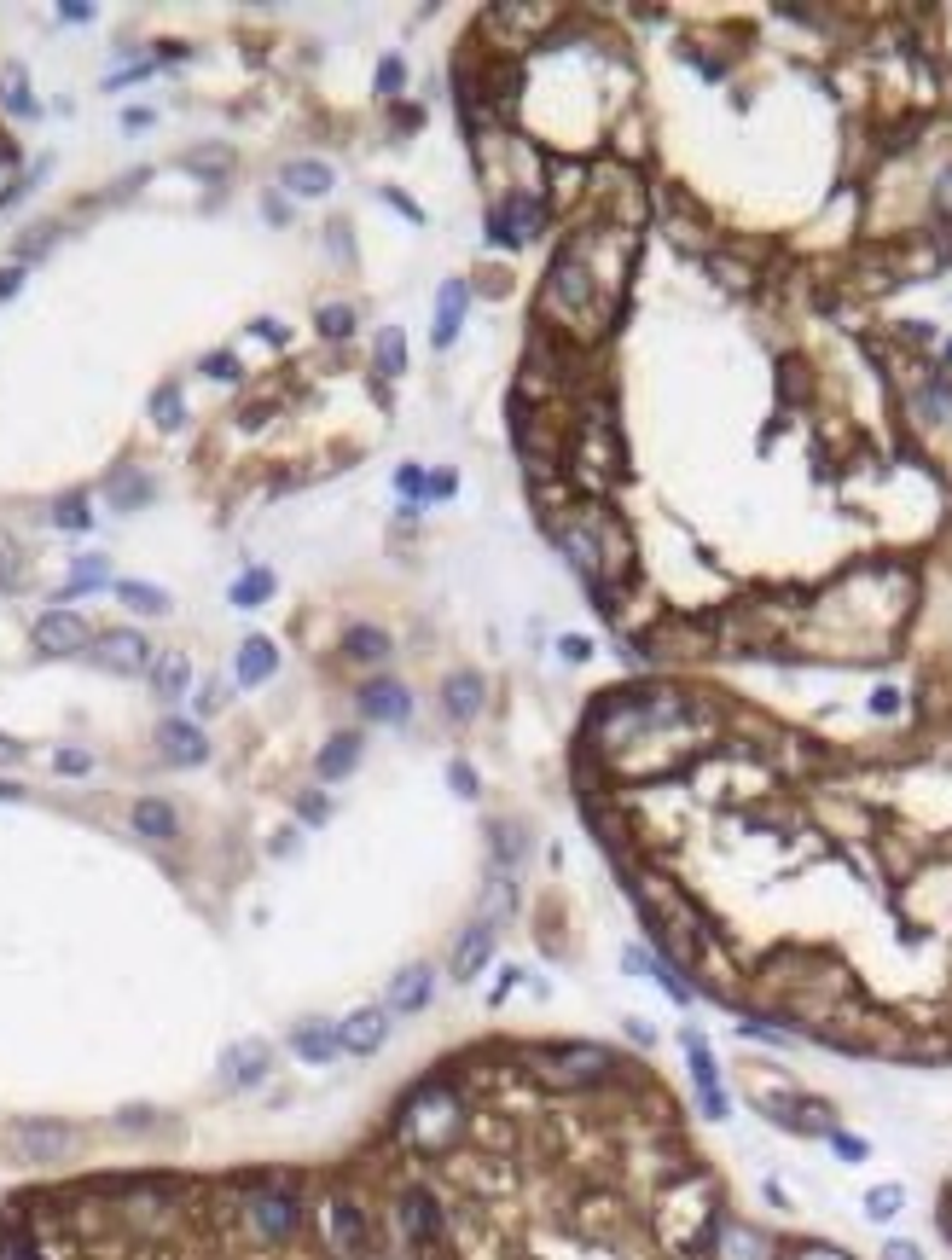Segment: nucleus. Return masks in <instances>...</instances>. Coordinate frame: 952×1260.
Wrapping results in <instances>:
<instances>
[{"label":"nucleus","instance_id":"1","mask_svg":"<svg viewBox=\"0 0 952 1260\" xmlns=\"http://www.w3.org/2000/svg\"><path fill=\"white\" fill-rule=\"evenodd\" d=\"M244 1214H251L256 1238H268V1243L297 1238V1225H303V1214H297V1190H285V1185H256L251 1197H244Z\"/></svg>","mask_w":952,"mask_h":1260},{"label":"nucleus","instance_id":"2","mask_svg":"<svg viewBox=\"0 0 952 1260\" xmlns=\"http://www.w3.org/2000/svg\"><path fill=\"white\" fill-rule=\"evenodd\" d=\"M396 1208H401V1231H407L413 1249H430V1243L442 1238V1208H436V1197L424 1185H407Z\"/></svg>","mask_w":952,"mask_h":1260},{"label":"nucleus","instance_id":"3","mask_svg":"<svg viewBox=\"0 0 952 1260\" xmlns=\"http://www.w3.org/2000/svg\"><path fill=\"white\" fill-rule=\"evenodd\" d=\"M36 645L47 650V657H76V650L93 645V633H88V622H82L76 611H47L36 622Z\"/></svg>","mask_w":952,"mask_h":1260},{"label":"nucleus","instance_id":"4","mask_svg":"<svg viewBox=\"0 0 952 1260\" xmlns=\"http://www.w3.org/2000/svg\"><path fill=\"white\" fill-rule=\"evenodd\" d=\"M93 650H99V663H105L110 674H151V645H145L140 633H128V628L99 633Z\"/></svg>","mask_w":952,"mask_h":1260},{"label":"nucleus","instance_id":"5","mask_svg":"<svg viewBox=\"0 0 952 1260\" xmlns=\"http://www.w3.org/2000/svg\"><path fill=\"white\" fill-rule=\"evenodd\" d=\"M360 715L377 720V726H407L413 720V691L401 680H372L360 691Z\"/></svg>","mask_w":952,"mask_h":1260},{"label":"nucleus","instance_id":"6","mask_svg":"<svg viewBox=\"0 0 952 1260\" xmlns=\"http://www.w3.org/2000/svg\"><path fill=\"white\" fill-rule=\"evenodd\" d=\"M715 1260H773V1243L743 1220H715Z\"/></svg>","mask_w":952,"mask_h":1260},{"label":"nucleus","instance_id":"7","mask_svg":"<svg viewBox=\"0 0 952 1260\" xmlns=\"http://www.w3.org/2000/svg\"><path fill=\"white\" fill-rule=\"evenodd\" d=\"M483 698H488V685H483V674H477V668H459V674H448V680H442V709H448L453 726H465V720L483 715Z\"/></svg>","mask_w":952,"mask_h":1260},{"label":"nucleus","instance_id":"8","mask_svg":"<svg viewBox=\"0 0 952 1260\" xmlns=\"http://www.w3.org/2000/svg\"><path fill=\"white\" fill-rule=\"evenodd\" d=\"M337 1040H343V1051H355V1058H372L377 1045L390 1040V1010H383V1005L355 1010L349 1023H337Z\"/></svg>","mask_w":952,"mask_h":1260},{"label":"nucleus","instance_id":"9","mask_svg":"<svg viewBox=\"0 0 952 1260\" xmlns=\"http://www.w3.org/2000/svg\"><path fill=\"white\" fill-rule=\"evenodd\" d=\"M157 750L169 767H198L203 756H210V744H203V732L192 726V720H163L157 726Z\"/></svg>","mask_w":952,"mask_h":1260},{"label":"nucleus","instance_id":"10","mask_svg":"<svg viewBox=\"0 0 952 1260\" xmlns=\"http://www.w3.org/2000/svg\"><path fill=\"white\" fill-rule=\"evenodd\" d=\"M430 993H436L430 964H407V971L390 982V999H383V1010H396V1017H418V1010L430 1005Z\"/></svg>","mask_w":952,"mask_h":1260},{"label":"nucleus","instance_id":"11","mask_svg":"<svg viewBox=\"0 0 952 1260\" xmlns=\"http://www.w3.org/2000/svg\"><path fill=\"white\" fill-rule=\"evenodd\" d=\"M325 1231H331V1249H337V1255H360V1249H366V1214H360L349 1197H331V1203H325Z\"/></svg>","mask_w":952,"mask_h":1260},{"label":"nucleus","instance_id":"12","mask_svg":"<svg viewBox=\"0 0 952 1260\" xmlns=\"http://www.w3.org/2000/svg\"><path fill=\"white\" fill-rule=\"evenodd\" d=\"M685 1058H691V1075H697V1092H702V1110H709V1121H726L720 1069H715V1058H709V1045H702L697 1034H685Z\"/></svg>","mask_w":952,"mask_h":1260},{"label":"nucleus","instance_id":"13","mask_svg":"<svg viewBox=\"0 0 952 1260\" xmlns=\"http://www.w3.org/2000/svg\"><path fill=\"white\" fill-rule=\"evenodd\" d=\"M488 958H494V924H470L453 947V982H477Z\"/></svg>","mask_w":952,"mask_h":1260},{"label":"nucleus","instance_id":"14","mask_svg":"<svg viewBox=\"0 0 952 1260\" xmlns=\"http://www.w3.org/2000/svg\"><path fill=\"white\" fill-rule=\"evenodd\" d=\"M186 685H192V663H186L180 650H157V657H151V698L180 703L186 698Z\"/></svg>","mask_w":952,"mask_h":1260},{"label":"nucleus","instance_id":"15","mask_svg":"<svg viewBox=\"0 0 952 1260\" xmlns=\"http://www.w3.org/2000/svg\"><path fill=\"white\" fill-rule=\"evenodd\" d=\"M343 1040H337V1028L331 1023H297L290 1028V1058H303V1063H337Z\"/></svg>","mask_w":952,"mask_h":1260},{"label":"nucleus","instance_id":"16","mask_svg":"<svg viewBox=\"0 0 952 1260\" xmlns=\"http://www.w3.org/2000/svg\"><path fill=\"white\" fill-rule=\"evenodd\" d=\"M221 1075H227V1086H262V1075H268V1045L251 1040V1045H233L227 1058H221Z\"/></svg>","mask_w":952,"mask_h":1260},{"label":"nucleus","instance_id":"17","mask_svg":"<svg viewBox=\"0 0 952 1260\" xmlns=\"http://www.w3.org/2000/svg\"><path fill=\"white\" fill-rule=\"evenodd\" d=\"M343 657H349V663H360V668L383 663V657H390V633L372 628V622H355V628L343 633Z\"/></svg>","mask_w":952,"mask_h":1260},{"label":"nucleus","instance_id":"18","mask_svg":"<svg viewBox=\"0 0 952 1260\" xmlns=\"http://www.w3.org/2000/svg\"><path fill=\"white\" fill-rule=\"evenodd\" d=\"M285 186L290 192H303V198H325V192L337 186V175H331L320 158H290L285 163Z\"/></svg>","mask_w":952,"mask_h":1260},{"label":"nucleus","instance_id":"19","mask_svg":"<svg viewBox=\"0 0 952 1260\" xmlns=\"http://www.w3.org/2000/svg\"><path fill=\"white\" fill-rule=\"evenodd\" d=\"M465 308H470V290L459 285V279H453V285H442V303H436V349H448V343L459 338Z\"/></svg>","mask_w":952,"mask_h":1260},{"label":"nucleus","instance_id":"20","mask_svg":"<svg viewBox=\"0 0 952 1260\" xmlns=\"http://www.w3.org/2000/svg\"><path fill=\"white\" fill-rule=\"evenodd\" d=\"M273 668H279V657H273V639L251 633V639L238 645V685H262Z\"/></svg>","mask_w":952,"mask_h":1260},{"label":"nucleus","instance_id":"21","mask_svg":"<svg viewBox=\"0 0 952 1260\" xmlns=\"http://www.w3.org/2000/svg\"><path fill=\"white\" fill-rule=\"evenodd\" d=\"M360 767V732H337L320 750V778H349Z\"/></svg>","mask_w":952,"mask_h":1260},{"label":"nucleus","instance_id":"22","mask_svg":"<svg viewBox=\"0 0 952 1260\" xmlns=\"http://www.w3.org/2000/svg\"><path fill=\"white\" fill-rule=\"evenodd\" d=\"M552 1063L563 1069V1080H587L581 1069H593V1075H604V1069H610V1058H604L598 1045H557Z\"/></svg>","mask_w":952,"mask_h":1260},{"label":"nucleus","instance_id":"23","mask_svg":"<svg viewBox=\"0 0 952 1260\" xmlns=\"http://www.w3.org/2000/svg\"><path fill=\"white\" fill-rule=\"evenodd\" d=\"M134 830H140V837H157V843H169L180 825H175V813L163 808L157 796H145V802H134Z\"/></svg>","mask_w":952,"mask_h":1260},{"label":"nucleus","instance_id":"24","mask_svg":"<svg viewBox=\"0 0 952 1260\" xmlns=\"http://www.w3.org/2000/svg\"><path fill=\"white\" fill-rule=\"evenodd\" d=\"M117 598L140 616H169V593H163V587H145V581H117Z\"/></svg>","mask_w":952,"mask_h":1260},{"label":"nucleus","instance_id":"25","mask_svg":"<svg viewBox=\"0 0 952 1260\" xmlns=\"http://www.w3.org/2000/svg\"><path fill=\"white\" fill-rule=\"evenodd\" d=\"M117 511H134V505H145L151 500V477H140V470H123L117 483H110V494H105Z\"/></svg>","mask_w":952,"mask_h":1260},{"label":"nucleus","instance_id":"26","mask_svg":"<svg viewBox=\"0 0 952 1260\" xmlns=\"http://www.w3.org/2000/svg\"><path fill=\"white\" fill-rule=\"evenodd\" d=\"M64 1144H71V1138L58 1133V1127H24L18 1133V1151L30 1156V1162H47V1156H58Z\"/></svg>","mask_w":952,"mask_h":1260},{"label":"nucleus","instance_id":"27","mask_svg":"<svg viewBox=\"0 0 952 1260\" xmlns=\"http://www.w3.org/2000/svg\"><path fill=\"white\" fill-rule=\"evenodd\" d=\"M268 598H273V576H268V570H251V576L233 581V604H238V611H256V604H268Z\"/></svg>","mask_w":952,"mask_h":1260},{"label":"nucleus","instance_id":"28","mask_svg":"<svg viewBox=\"0 0 952 1260\" xmlns=\"http://www.w3.org/2000/svg\"><path fill=\"white\" fill-rule=\"evenodd\" d=\"M377 372H390V378H401V372H407V338H401L396 325L377 338Z\"/></svg>","mask_w":952,"mask_h":1260},{"label":"nucleus","instance_id":"29","mask_svg":"<svg viewBox=\"0 0 952 1260\" xmlns=\"http://www.w3.org/2000/svg\"><path fill=\"white\" fill-rule=\"evenodd\" d=\"M900 1208H906V1185H877V1190H865V1214H871V1220H895Z\"/></svg>","mask_w":952,"mask_h":1260},{"label":"nucleus","instance_id":"30","mask_svg":"<svg viewBox=\"0 0 952 1260\" xmlns=\"http://www.w3.org/2000/svg\"><path fill=\"white\" fill-rule=\"evenodd\" d=\"M105 576H110V564H105V558H76V570H71V587H64V598L88 593V587H105Z\"/></svg>","mask_w":952,"mask_h":1260},{"label":"nucleus","instance_id":"31","mask_svg":"<svg viewBox=\"0 0 952 1260\" xmlns=\"http://www.w3.org/2000/svg\"><path fill=\"white\" fill-rule=\"evenodd\" d=\"M151 418H157L163 431H175V424H180V390H175V384H163L157 396H151Z\"/></svg>","mask_w":952,"mask_h":1260},{"label":"nucleus","instance_id":"32","mask_svg":"<svg viewBox=\"0 0 952 1260\" xmlns=\"http://www.w3.org/2000/svg\"><path fill=\"white\" fill-rule=\"evenodd\" d=\"M53 523H64V529H88V500H82V494H64V500H58L53 505Z\"/></svg>","mask_w":952,"mask_h":1260},{"label":"nucleus","instance_id":"33","mask_svg":"<svg viewBox=\"0 0 952 1260\" xmlns=\"http://www.w3.org/2000/svg\"><path fill=\"white\" fill-rule=\"evenodd\" d=\"M320 331H325V338H349V331H355V308H349V303L320 308Z\"/></svg>","mask_w":952,"mask_h":1260},{"label":"nucleus","instance_id":"34","mask_svg":"<svg viewBox=\"0 0 952 1260\" xmlns=\"http://www.w3.org/2000/svg\"><path fill=\"white\" fill-rule=\"evenodd\" d=\"M448 784L465 796V802H477V773H470V761H453V767H448Z\"/></svg>","mask_w":952,"mask_h":1260},{"label":"nucleus","instance_id":"35","mask_svg":"<svg viewBox=\"0 0 952 1260\" xmlns=\"http://www.w3.org/2000/svg\"><path fill=\"white\" fill-rule=\"evenodd\" d=\"M203 372H210V378H221V384H233L238 378V360L233 355H203Z\"/></svg>","mask_w":952,"mask_h":1260},{"label":"nucleus","instance_id":"36","mask_svg":"<svg viewBox=\"0 0 952 1260\" xmlns=\"http://www.w3.org/2000/svg\"><path fill=\"white\" fill-rule=\"evenodd\" d=\"M12 581H18V546L0 540V587H12Z\"/></svg>","mask_w":952,"mask_h":1260},{"label":"nucleus","instance_id":"37","mask_svg":"<svg viewBox=\"0 0 952 1260\" xmlns=\"http://www.w3.org/2000/svg\"><path fill=\"white\" fill-rule=\"evenodd\" d=\"M53 767H58V773H88V767H93V756H88V750H64V756H58Z\"/></svg>","mask_w":952,"mask_h":1260},{"label":"nucleus","instance_id":"38","mask_svg":"<svg viewBox=\"0 0 952 1260\" xmlns=\"http://www.w3.org/2000/svg\"><path fill=\"white\" fill-rule=\"evenodd\" d=\"M396 483H401V494H430V483H424V470H418V465H401Z\"/></svg>","mask_w":952,"mask_h":1260},{"label":"nucleus","instance_id":"39","mask_svg":"<svg viewBox=\"0 0 952 1260\" xmlns=\"http://www.w3.org/2000/svg\"><path fill=\"white\" fill-rule=\"evenodd\" d=\"M882 1260H923V1249H917V1243H906V1238H889Z\"/></svg>","mask_w":952,"mask_h":1260},{"label":"nucleus","instance_id":"40","mask_svg":"<svg viewBox=\"0 0 952 1260\" xmlns=\"http://www.w3.org/2000/svg\"><path fill=\"white\" fill-rule=\"evenodd\" d=\"M830 1144H836V1156H848V1162H865V1144H860V1138H848V1133H830Z\"/></svg>","mask_w":952,"mask_h":1260},{"label":"nucleus","instance_id":"41","mask_svg":"<svg viewBox=\"0 0 952 1260\" xmlns=\"http://www.w3.org/2000/svg\"><path fill=\"white\" fill-rule=\"evenodd\" d=\"M622 1028H628V1040H633V1045H656V1028H650V1023H639V1017H628Z\"/></svg>","mask_w":952,"mask_h":1260},{"label":"nucleus","instance_id":"42","mask_svg":"<svg viewBox=\"0 0 952 1260\" xmlns=\"http://www.w3.org/2000/svg\"><path fill=\"white\" fill-rule=\"evenodd\" d=\"M377 88H401V58H383V64H377Z\"/></svg>","mask_w":952,"mask_h":1260},{"label":"nucleus","instance_id":"43","mask_svg":"<svg viewBox=\"0 0 952 1260\" xmlns=\"http://www.w3.org/2000/svg\"><path fill=\"white\" fill-rule=\"evenodd\" d=\"M557 650H563V657H570V663H587V657H593V645H587V639H581V633H576V639H563V645H557Z\"/></svg>","mask_w":952,"mask_h":1260},{"label":"nucleus","instance_id":"44","mask_svg":"<svg viewBox=\"0 0 952 1260\" xmlns=\"http://www.w3.org/2000/svg\"><path fill=\"white\" fill-rule=\"evenodd\" d=\"M895 709H900V691H877L871 698V715H895Z\"/></svg>","mask_w":952,"mask_h":1260},{"label":"nucleus","instance_id":"45","mask_svg":"<svg viewBox=\"0 0 952 1260\" xmlns=\"http://www.w3.org/2000/svg\"><path fill=\"white\" fill-rule=\"evenodd\" d=\"M303 819H308V825H320V819H325V802H320L314 791L303 796Z\"/></svg>","mask_w":952,"mask_h":1260},{"label":"nucleus","instance_id":"46","mask_svg":"<svg viewBox=\"0 0 952 1260\" xmlns=\"http://www.w3.org/2000/svg\"><path fill=\"white\" fill-rule=\"evenodd\" d=\"M796 1260H848V1255H836V1249H825V1243H813V1249H802Z\"/></svg>","mask_w":952,"mask_h":1260},{"label":"nucleus","instance_id":"47","mask_svg":"<svg viewBox=\"0 0 952 1260\" xmlns=\"http://www.w3.org/2000/svg\"><path fill=\"white\" fill-rule=\"evenodd\" d=\"M18 279H24L18 268H6V273H0V297H12V290H18Z\"/></svg>","mask_w":952,"mask_h":1260}]
</instances>
